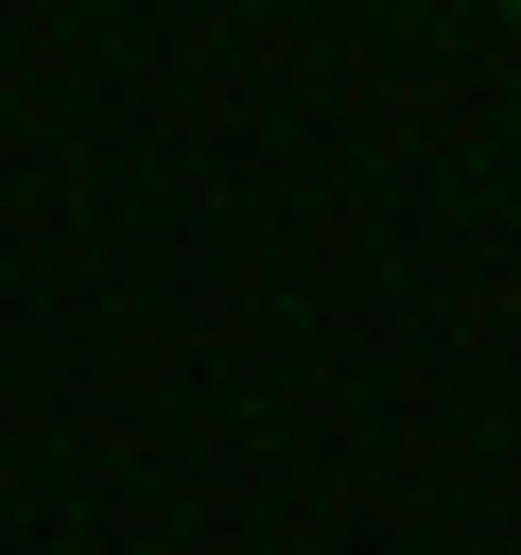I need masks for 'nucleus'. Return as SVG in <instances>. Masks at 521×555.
<instances>
[{
	"mask_svg": "<svg viewBox=\"0 0 521 555\" xmlns=\"http://www.w3.org/2000/svg\"><path fill=\"white\" fill-rule=\"evenodd\" d=\"M504 17H521V0H504Z\"/></svg>",
	"mask_w": 521,
	"mask_h": 555,
	"instance_id": "1",
	"label": "nucleus"
}]
</instances>
